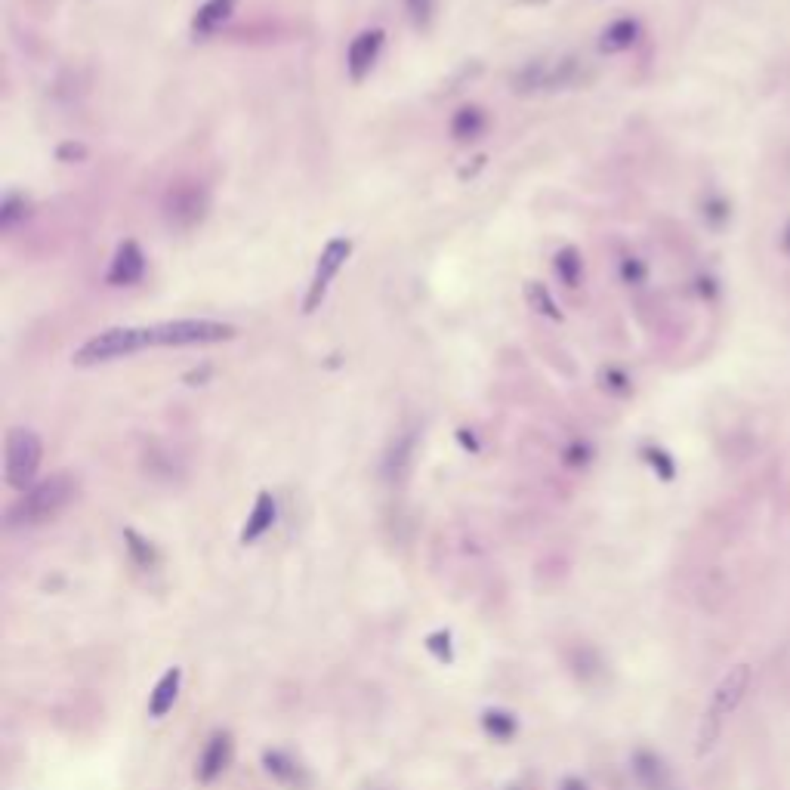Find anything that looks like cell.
I'll return each instance as SVG.
<instances>
[{
  "mask_svg": "<svg viewBox=\"0 0 790 790\" xmlns=\"http://www.w3.org/2000/svg\"><path fill=\"white\" fill-rule=\"evenodd\" d=\"M78 494V479L69 473H56L50 479L31 485L29 491H22V498L10 506L6 513V525L10 528H35L44 522L56 519L65 506L75 500Z\"/></svg>",
  "mask_w": 790,
  "mask_h": 790,
  "instance_id": "1",
  "label": "cell"
},
{
  "mask_svg": "<svg viewBox=\"0 0 790 790\" xmlns=\"http://www.w3.org/2000/svg\"><path fill=\"white\" fill-rule=\"evenodd\" d=\"M747 686H751V667L738 664V667H732V671L722 676L720 686L713 688L711 707H707L704 716H701L698 756H704L716 745V738H720V732H722V722H726V716L741 704V698H745Z\"/></svg>",
  "mask_w": 790,
  "mask_h": 790,
  "instance_id": "2",
  "label": "cell"
},
{
  "mask_svg": "<svg viewBox=\"0 0 790 790\" xmlns=\"http://www.w3.org/2000/svg\"><path fill=\"white\" fill-rule=\"evenodd\" d=\"M149 331V346H207L223 343L235 337V327L226 321L210 318H179V321H160V325L145 327Z\"/></svg>",
  "mask_w": 790,
  "mask_h": 790,
  "instance_id": "3",
  "label": "cell"
},
{
  "mask_svg": "<svg viewBox=\"0 0 790 790\" xmlns=\"http://www.w3.org/2000/svg\"><path fill=\"white\" fill-rule=\"evenodd\" d=\"M145 346H149V331L145 327H109V331L96 333V337H90L80 346L75 352V365H105V361L133 356V352L145 350Z\"/></svg>",
  "mask_w": 790,
  "mask_h": 790,
  "instance_id": "4",
  "label": "cell"
},
{
  "mask_svg": "<svg viewBox=\"0 0 790 790\" xmlns=\"http://www.w3.org/2000/svg\"><path fill=\"white\" fill-rule=\"evenodd\" d=\"M40 457H44V445H40L37 432L25 430V426H16L6 435V485L16 488V491H29L31 481L40 470Z\"/></svg>",
  "mask_w": 790,
  "mask_h": 790,
  "instance_id": "5",
  "label": "cell"
},
{
  "mask_svg": "<svg viewBox=\"0 0 790 790\" xmlns=\"http://www.w3.org/2000/svg\"><path fill=\"white\" fill-rule=\"evenodd\" d=\"M207 213V192L198 183H177L164 195V217L173 229H192Z\"/></svg>",
  "mask_w": 790,
  "mask_h": 790,
  "instance_id": "6",
  "label": "cell"
},
{
  "mask_svg": "<svg viewBox=\"0 0 790 790\" xmlns=\"http://www.w3.org/2000/svg\"><path fill=\"white\" fill-rule=\"evenodd\" d=\"M352 253V241L350 238H333L327 241V247L321 251L318 257V266H316V276H312V284H309V293H306V312H316L321 306V300H325L327 287H331V281L337 278V272L346 266V259H350Z\"/></svg>",
  "mask_w": 790,
  "mask_h": 790,
  "instance_id": "7",
  "label": "cell"
},
{
  "mask_svg": "<svg viewBox=\"0 0 790 790\" xmlns=\"http://www.w3.org/2000/svg\"><path fill=\"white\" fill-rule=\"evenodd\" d=\"M383 29H367L350 44V53H346V69H350L352 80H365L371 75V69L377 65L380 50H383Z\"/></svg>",
  "mask_w": 790,
  "mask_h": 790,
  "instance_id": "8",
  "label": "cell"
},
{
  "mask_svg": "<svg viewBox=\"0 0 790 790\" xmlns=\"http://www.w3.org/2000/svg\"><path fill=\"white\" fill-rule=\"evenodd\" d=\"M574 59H562V62H531L522 75H515V90H544V86H562L572 78Z\"/></svg>",
  "mask_w": 790,
  "mask_h": 790,
  "instance_id": "9",
  "label": "cell"
},
{
  "mask_svg": "<svg viewBox=\"0 0 790 790\" xmlns=\"http://www.w3.org/2000/svg\"><path fill=\"white\" fill-rule=\"evenodd\" d=\"M145 272V253L139 251L136 241H124V244L115 251V259L109 266V284L115 287H127L136 284Z\"/></svg>",
  "mask_w": 790,
  "mask_h": 790,
  "instance_id": "10",
  "label": "cell"
},
{
  "mask_svg": "<svg viewBox=\"0 0 790 790\" xmlns=\"http://www.w3.org/2000/svg\"><path fill=\"white\" fill-rule=\"evenodd\" d=\"M232 760V738L229 735H213L210 741H207V747L201 751L198 756V766H195V778L201 781V785H210V781H217L219 775L226 772V766H229Z\"/></svg>",
  "mask_w": 790,
  "mask_h": 790,
  "instance_id": "11",
  "label": "cell"
},
{
  "mask_svg": "<svg viewBox=\"0 0 790 790\" xmlns=\"http://www.w3.org/2000/svg\"><path fill=\"white\" fill-rule=\"evenodd\" d=\"M179 682H183V671H179V667L167 671L158 679L155 692H152V698H149V716H152V720H164V716L173 711V704H177V698H179Z\"/></svg>",
  "mask_w": 790,
  "mask_h": 790,
  "instance_id": "12",
  "label": "cell"
},
{
  "mask_svg": "<svg viewBox=\"0 0 790 790\" xmlns=\"http://www.w3.org/2000/svg\"><path fill=\"white\" fill-rule=\"evenodd\" d=\"M276 515H278L276 498H272L269 491H263L257 498V504H253V513H251V519H247L244 531H241V540H244V544H253V540H259L272 525H276Z\"/></svg>",
  "mask_w": 790,
  "mask_h": 790,
  "instance_id": "13",
  "label": "cell"
},
{
  "mask_svg": "<svg viewBox=\"0 0 790 790\" xmlns=\"http://www.w3.org/2000/svg\"><path fill=\"white\" fill-rule=\"evenodd\" d=\"M414 441H417V439H414V432H405L390 445V451H386V457H383V475L390 481H401L407 475V470H411Z\"/></svg>",
  "mask_w": 790,
  "mask_h": 790,
  "instance_id": "14",
  "label": "cell"
},
{
  "mask_svg": "<svg viewBox=\"0 0 790 790\" xmlns=\"http://www.w3.org/2000/svg\"><path fill=\"white\" fill-rule=\"evenodd\" d=\"M235 4L238 0H207L195 12V19H192V29H195L198 35H210V31H217L219 25L235 12Z\"/></svg>",
  "mask_w": 790,
  "mask_h": 790,
  "instance_id": "15",
  "label": "cell"
},
{
  "mask_svg": "<svg viewBox=\"0 0 790 790\" xmlns=\"http://www.w3.org/2000/svg\"><path fill=\"white\" fill-rule=\"evenodd\" d=\"M636 775H639V781L646 790H671V775H667L664 762H661L654 753H648V751L636 753Z\"/></svg>",
  "mask_w": 790,
  "mask_h": 790,
  "instance_id": "16",
  "label": "cell"
},
{
  "mask_svg": "<svg viewBox=\"0 0 790 790\" xmlns=\"http://www.w3.org/2000/svg\"><path fill=\"white\" fill-rule=\"evenodd\" d=\"M485 127H488V120H485V115H481V109H473V105L460 109L451 120L454 139H475L485 133Z\"/></svg>",
  "mask_w": 790,
  "mask_h": 790,
  "instance_id": "17",
  "label": "cell"
},
{
  "mask_svg": "<svg viewBox=\"0 0 790 790\" xmlns=\"http://www.w3.org/2000/svg\"><path fill=\"white\" fill-rule=\"evenodd\" d=\"M636 35H639V29H636L633 19H621V22L608 25L605 35H602V40H599V46H602V50H605V53L627 50V46H630L633 40H636Z\"/></svg>",
  "mask_w": 790,
  "mask_h": 790,
  "instance_id": "18",
  "label": "cell"
},
{
  "mask_svg": "<svg viewBox=\"0 0 790 790\" xmlns=\"http://www.w3.org/2000/svg\"><path fill=\"white\" fill-rule=\"evenodd\" d=\"M263 762H266V772H269L272 778L284 781V785H300V781H303V772H300V766L287 753H278V751L276 753H266Z\"/></svg>",
  "mask_w": 790,
  "mask_h": 790,
  "instance_id": "19",
  "label": "cell"
},
{
  "mask_svg": "<svg viewBox=\"0 0 790 790\" xmlns=\"http://www.w3.org/2000/svg\"><path fill=\"white\" fill-rule=\"evenodd\" d=\"M555 272H559V278L565 281L568 287L580 284V272H584V266H580V257H578V251H574V247L559 251V257H555Z\"/></svg>",
  "mask_w": 790,
  "mask_h": 790,
  "instance_id": "20",
  "label": "cell"
},
{
  "mask_svg": "<svg viewBox=\"0 0 790 790\" xmlns=\"http://www.w3.org/2000/svg\"><path fill=\"white\" fill-rule=\"evenodd\" d=\"M124 540H127V550H130V555L136 559L139 568H152V565H155V550H152L149 540L139 538L133 528H127V531H124Z\"/></svg>",
  "mask_w": 790,
  "mask_h": 790,
  "instance_id": "21",
  "label": "cell"
},
{
  "mask_svg": "<svg viewBox=\"0 0 790 790\" xmlns=\"http://www.w3.org/2000/svg\"><path fill=\"white\" fill-rule=\"evenodd\" d=\"M528 303H531L538 312H544V316L555 318V321L562 318V312H559V306L553 303L550 291H547L544 284H538V281H528Z\"/></svg>",
  "mask_w": 790,
  "mask_h": 790,
  "instance_id": "22",
  "label": "cell"
},
{
  "mask_svg": "<svg viewBox=\"0 0 790 790\" xmlns=\"http://www.w3.org/2000/svg\"><path fill=\"white\" fill-rule=\"evenodd\" d=\"M485 732L500 741H506V738H513V732H515V720L504 711H488L485 713Z\"/></svg>",
  "mask_w": 790,
  "mask_h": 790,
  "instance_id": "23",
  "label": "cell"
},
{
  "mask_svg": "<svg viewBox=\"0 0 790 790\" xmlns=\"http://www.w3.org/2000/svg\"><path fill=\"white\" fill-rule=\"evenodd\" d=\"M29 213V201H25L19 192H10V195L4 198V210H0V226L4 229H10V226H16L19 219Z\"/></svg>",
  "mask_w": 790,
  "mask_h": 790,
  "instance_id": "24",
  "label": "cell"
},
{
  "mask_svg": "<svg viewBox=\"0 0 790 790\" xmlns=\"http://www.w3.org/2000/svg\"><path fill=\"white\" fill-rule=\"evenodd\" d=\"M407 6V16L417 29H426L432 22V12H435V0H405Z\"/></svg>",
  "mask_w": 790,
  "mask_h": 790,
  "instance_id": "25",
  "label": "cell"
},
{
  "mask_svg": "<svg viewBox=\"0 0 790 790\" xmlns=\"http://www.w3.org/2000/svg\"><path fill=\"white\" fill-rule=\"evenodd\" d=\"M448 633H439V636H430V648L435 654H439L441 661H451V646H448Z\"/></svg>",
  "mask_w": 790,
  "mask_h": 790,
  "instance_id": "26",
  "label": "cell"
},
{
  "mask_svg": "<svg viewBox=\"0 0 790 790\" xmlns=\"http://www.w3.org/2000/svg\"><path fill=\"white\" fill-rule=\"evenodd\" d=\"M86 155V149L84 145H75V143H69V145H62V149H59V158H84Z\"/></svg>",
  "mask_w": 790,
  "mask_h": 790,
  "instance_id": "27",
  "label": "cell"
},
{
  "mask_svg": "<svg viewBox=\"0 0 790 790\" xmlns=\"http://www.w3.org/2000/svg\"><path fill=\"white\" fill-rule=\"evenodd\" d=\"M565 790H584V785H580L578 778H572V781H565Z\"/></svg>",
  "mask_w": 790,
  "mask_h": 790,
  "instance_id": "28",
  "label": "cell"
}]
</instances>
